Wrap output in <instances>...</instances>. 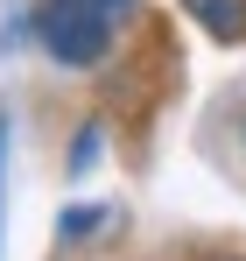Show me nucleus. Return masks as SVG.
<instances>
[{
    "label": "nucleus",
    "instance_id": "1",
    "mask_svg": "<svg viewBox=\"0 0 246 261\" xmlns=\"http://www.w3.org/2000/svg\"><path fill=\"white\" fill-rule=\"evenodd\" d=\"M134 0H36V43L71 64V71H91L106 49L120 43Z\"/></svg>",
    "mask_w": 246,
    "mask_h": 261
},
{
    "label": "nucleus",
    "instance_id": "2",
    "mask_svg": "<svg viewBox=\"0 0 246 261\" xmlns=\"http://www.w3.org/2000/svg\"><path fill=\"white\" fill-rule=\"evenodd\" d=\"M218 43H246V0H183Z\"/></svg>",
    "mask_w": 246,
    "mask_h": 261
}]
</instances>
